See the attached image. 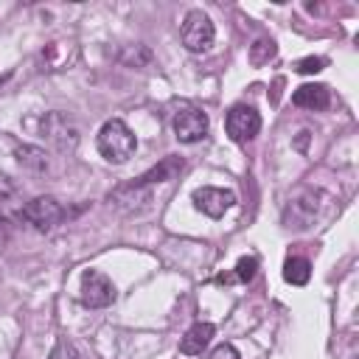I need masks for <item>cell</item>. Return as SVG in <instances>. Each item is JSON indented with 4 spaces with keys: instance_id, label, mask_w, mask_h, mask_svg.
<instances>
[{
    "instance_id": "19",
    "label": "cell",
    "mask_w": 359,
    "mask_h": 359,
    "mask_svg": "<svg viewBox=\"0 0 359 359\" xmlns=\"http://www.w3.org/2000/svg\"><path fill=\"white\" fill-rule=\"evenodd\" d=\"M205 359H238V351H236L230 342H222V345H216Z\"/></svg>"
},
{
    "instance_id": "2",
    "label": "cell",
    "mask_w": 359,
    "mask_h": 359,
    "mask_svg": "<svg viewBox=\"0 0 359 359\" xmlns=\"http://www.w3.org/2000/svg\"><path fill=\"white\" fill-rule=\"evenodd\" d=\"M17 216H20L25 224H31L34 230L48 233V230H53V227L62 222L65 210H62V205H59L53 196H36V199L25 202V205L17 210Z\"/></svg>"
},
{
    "instance_id": "18",
    "label": "cell",
    "mask_w": 359,
    "mask_h": 359,
    "mask_svg": "<svg viewBox=\"0 0 359 359\" xmlns=\"http://www.w3.org/2000/svg\"><path fill=\"white\" fill-rule=\"evenodd\" d=\"M48 359H79V353H76V348H73V345H70L65 337H59Z\"/></svg>"
},
{
    "instance_id": "10",
    "label": "cell",
    "mask_w": 359,
    "mask_h": 359,
    "mask_svg": "<svg viewBox=\"0 0 359 359\" xmlns=\"http://www.w3.org/2000/svg\"><path fill=\"white\" fill-rule=\"evenodd\" d=\"M213 334H216V328H213L210 323H194V325L185 331V337L180 339V353H185V356H199V353L210 345Z\"/></svg>"
},
{
    "instance_id": "8",
    "label": "cell",
    "mask_w": 359,
    "mask_h": 359,
    "mask_svg": "<svg viewBox=\"0 0 359 359\" xmlns=\"http://www.w3.org/2000/svg\"><path fill=\"white\" fill-rule=\"evenodd\" d=\"M42 135H45L48 140H53L62 151H73V149H76V140H79L76 126H73L65 115H59V112H50V115L42 121Z\"/></svg>"
},
{
    "instance_id": "6",
    "label": "cell",
    "mask_w": 359,
    "mask_h": 359,
    "mask_svg": "<svg viewBox=\"0 0 359 359\" xmlns=\"http://www.w3.org/2000/svg\"><path fill=\"white\" fill-rule=\"evenodd\" d=\"M174 126V135L180 143H199L205 135H208V115L199 109V107H191V104H182L171 121Z\"/></svg>"
},
{
    "instance_id": "21",
    "label": "cell",
    "mask_w": 359,
    "mask_h": 359,
    "mask_svg": "<svg viewBox=\"0 0 359 359\" xmlns=\"http://www.w3.org/2000/svg\"><path fill=\"white\" fill-rule=\"evenodd\" d=\"M8 238H11V227H8V222L0 216V247H6Z\"/></svg>"
},
{
    "instance_id": "4",
    "label": "cell",
    "mask_w": 359,
    "mask_h": 359,
    "mask_svg": "<svg viewBox=\"0 0 359 359\" xmlns=\"http://www.w3.org/2000/svg\"><path fill=\"white\" fill-rule=\"evenodd\" d=\"M79 297L87 309H107L115 303V286L112 280L98 272V269H87L81 275V289H79Z\"/></svg>"
},
{
    "instance_id": "7",
    "label": "cell",
    "mask_w": 359,
    "mask_h": 359,
    "mask_svg": "<svg viewBox=\"0 0 359 359\" xmlns=\"http://www.w3.org/2000/svg\"><path fill=\"white\" fill-rule=\"evenodd\" d=\"M194 205H196V210H202L205 216L222 219V216L236 205V194L227 191V188L205 185V188H196V191H194Z\"/></svg>"
},
{
    "instance_id": "17",
    "label": "cell",
    "mask_w": 359,
    "mask_h": 359,
    "mask_svg": "<svg viewBox=\"0 0 359 359\" xmlns=\"http://www.w3.org/2000/svg\"><path fill=\"white\" fill-rule=\"evenodd\" d=\"M325 65H328V62H325L323 56H306V59L294 62V70H297V73H303V76H309V73H320Z\"/></svg>"
},
{
    "instance_id": "5",
    "label": "cell",
    "mask_w": 359,
    "mask_h": 359,
    "mask_svg": "<svg viewBox=\"0 0 359 359\" xmlns=\"http://www.w3.org/2000/svg\"><path fill=\"white\" fill-rule=\"evenodd\" d=\"M224 129H227L230 140H236V143L252 140L261 132V115L250 104H236V107H230V112L224 118Z\"/></svg>"
},
{
    "instance_id": "13",
    "label": "cell",
    "mask_w": 359,
    "mask_h": 359,
    "mask_svg": "<svg viewBox=\"0 0 359 359\" xmlns=\"http://www.w3.org/2000/svg\"><path fill=\"white\" fill-rule=\"evenodd\" d=\"M283 278H286V283H292V286H306L309 278H311V264H309V258H303V255L286 258V264H283Z\"/></svg>"
},
{
    "instance_id": "16",
    "label": "cell",
    "mask_w": 359,
    "mask_h": 359,
    "mask_svg": "<svg viewBox=\"0 0 359 359\" xmlns=\"http://www.w3.org/2000/svg\"><path fill=\"white\" fill-rule=\"evenodd\" d=\"M255 269H258V258H255V255H244V258H238V264H236V278H238L241 283H250V280L255 278Z\"/></svg>"
},
{
    "instance_id": "9",
    "label": "cell",
    "mask_w": 359,
    "mask_h": 359,
    "mask_svg": "<svg viewBox=\"0 0 359 359\" xmlns=\"http://www.w3.org/2000/svg\"><path fill=\"white\" fill-rule=\"evenodd\" d=\"M292 104L294 107H303V109H328L331 107V90L325 84H303L292 93Z\"/></svg>"
},
{
    "instance_id": "20",
    "label": "cell",
    "mask_w": 359,
    "mask_h": 359,
    "mask_svg": "<svg viewBox=\"0 0 359 359\" xmlns=\"http://www.w3.org/2000/svg\"><path fill=\"white\" fill-rule=\"evenodd\" d=\"M17 194V188L8 182V177H0V202H6V199H11Z\"/></svg>"
},
{
    "instance_id": "3",
    "label": "cell",
    "mask_w": 359,
    "mask_h": 359,
    "mask_svg": "<svg viewBox=\"0 0 359 359\" xmlns=\"http://www.w3.org/2000/svg\"><path fill=\"white\" fill-rule=\"evenodd\" d=\"M182 45L191 50V53H205L210 45H213V36H216V28L210 22V17L199 8L188 11L185 20H182Z\"/></svg>"
},
{
    "instance_id": "11",
    "label": "cell",
    "mask_w": 359,
    "mask_h": 359,
    "mask_svg": "<svg viewBox=\"0 0 359 359\" xmlns=\"http://www.w3.org/2000/svg\"><path fill=\"white\" fill-rule=\"evenodd\" d=\"M314 213H317V202H314V194H309L303 199H294L286 208V222H292L289 227H306Z\"/></svg>"
},
{
    "instance_id": "12",
    "label": "cell",
    "mask_w": 359,
    "mask_h": 359,
    "mask_svg": "<svg viewBox=\"0 0 359 359\" xmlns=\"http://www.w3.org/2000/svg\"><path fill=\"white\" fill-rule=\"evenodd\" d=\"M182 171V160L180 157H165L160 165H154L151 171H146L135 185H151V182H165L171 177H177Z\"/></svg>"
},
{
    "instance_id": "1",
    "label": "cell",
    "mask_w": 359,
    "mask_h": 359,
    "mask_svg": "<svg viewBox=\"0 0 359 359\" xmlns=\"http://www.w3.org/2000/svg\"><path fill=\"white\" fill-rule=\"evenodd\" d=\"M95 146L101 151V157L107 163H126L135 149H137V140H135V132L121 121V118H109L101 129H98V137H95Z\"/></svg>"
},
{
    "instance_id": "14",
    "label": "cell",
    "mask_w": 359,
    "mask_h": 359,
    "mask_svg": "<svg viewBox=\"0 0 359 359\" xmlns=\"http://www.w3.org/2000/svg\"><path fill=\"white\" fill-rule=\"evenodd\" d=\"M14 154H17L20 165H25V168H31V171H45V168H48V157H45V151L36 149V146H17Z\"/></svg>"
},
{
    "instance_id": "15",
    "label": "cell",
    "mask_w": 359,
    "mask_h": 359,
    "mask_svg": "<svg viewBox=\"0 0 359 359\" xmlns=\"http://www.w3.org/2000/svg\"><path fill=\"white\" fill-rule=\"evenodd\" d=\"M275 42L272 39H255L252 42V48H250V62L258 67V65H264V62H269L272 56H275Z\"/></svg>"
}]
</instances>
